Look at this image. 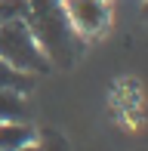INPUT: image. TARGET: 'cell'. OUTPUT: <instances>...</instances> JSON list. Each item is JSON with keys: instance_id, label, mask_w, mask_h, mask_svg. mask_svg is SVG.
Instances as JSON below:
<instances>
[{"instance_id": "cell-7", "label": "cell", "mask_w": 148, "mask_h": 151, "mask_svg": "<svg viewBox=\"0 0 148 151\" xmlns=\"http://www.w3.org/2000/svg\"><path fill=\"white\" fill-rule=\"evenodd\" d=\"M25 12H28V0H0V25L25 19Z\"/></svg>"}, {"instance_id": "cell-1", "label": "cell", "mask_w": 148, "mask_h": 151, "mask_svg": "<svg viewBox=\"0 0 148 151\" xmlns=\"http://www.w3.org/2000/svg\"><path fill=\"white\" fill-rule=\"evenodd\" d=\"M25 25L31 28L43 56L59 65H71L77 56V31H74L62 0H28Z\"/></svg>"}, {"instance_id": "cell-3", "label": "cell", "mask_w": 148, "mask_h": 151, "mask_svg": "<svg viewBox=\"0 0 148 151\" xmlns=\"http://www.w3.org/2000/svg\"><path fill=\"white\" fill-rule=\"evenodd\" d=\"M71 25L77 34H99L108 25V6L105 0H68L65 3Z\"/></svg>"}, {"instance_id": "cell-5", "label": "cell", "mask_w": 148, "mask_h": 151, "mask_svg": "<svg viewBox=\"0 0 148 151\" xmlns=\"http://www.w3.org/2000/svg\"><path fill=\"white\" fill-rule=\"evenodd\" d=\"M34 142V129L28 123H0V151H19Z\"/></svg>"}, {"instance_id": "cell-6", "label": "cell", "mask_w": 148, "mask_h": 151, "mask_svg": "<svg viewBox=\"0 0 148 151\" xmlns=\"http://www.w3.org/2000/svg\"><path fill=\"white\" fill-rule=\"evenodd\" d=\"M28 86H31V74L19 71V68H12L9 62L0 59V90H19V93H25Z\"/></svg>"}, {"instance_id": "cell-4", "label": "cell", "mask_w": 148, "mask_h": 151, "mask_svg": "<svg viewBox=\"0 0 148 151\" xmlns=\"http://www.w3.org/2000/svg\"><path fill=\"white\" fill-rule=\"evenodd\" d=\"M31 108L25 102V93L0 90V123H28Z\"/></svg>"}, {"instance_id": "cell-8", "label": "cell", "mask_w": 148, "mask_h": 151, "mask_svg": "<svg viewBox=\"0 0 148 151\" xmlns=\"http://www.w3.org/2000/svg\"><path fill=\"white\" fill-rule=\"evenodd\" d=\"M19 151H43V148H40V145H34V142H28V145H25V148H19Z\"/></svg>"}, {"instance_id": "cell-2", "label": "cell", "mask_w": 148, "mask_h": 151, "mask_svg": "<svg viewBox=\"0 0 148 151\" xmlns=\"http://www.w3.org/2000/svg\"><path fill=\"white\" fill-rule=\"evenodd\" d=\"M0 59L9 62L12 68L25 74H46L52 62L43 56V50L37 46L31 28L25 25V19L0 25Z\"/></svg>"}, {"instance_id": "cell-9", "label": "cell", "mask_w": 148, "mask_h": 151, "mask_svg": "<svg viewBox=\"0 0 148 151\" xmlns=\"http://www.w3.org/2000/svg\"><path fill=\"white\" fill-rule=\"evenodd\" d=\"M145 16H148V0H145Z\"/></svg>"}]
</instances>
